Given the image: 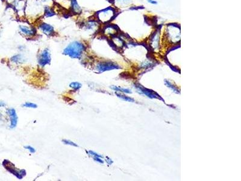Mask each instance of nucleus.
Here are the masks:
<instances>
[{
    "mask_svg": "<svg viewBox=\"0 0 241 181\" xmlns=\"http://www.w3.org/2000/svg\"><path fill=\"white\" fill-rule=\"evenodd\" d=\"M85 49V46L83 44L79 41H74L63 50V53L72 59H79Z\"/></svg>",
    "mask_w": 241,
    "mask_h": 181,
    "instance_id": "obj_1",
    "label": "nucleus"
},
{
    "mask_svg": "<svg viewBox=\"0 0 241 181\" xmlns=\"http://www.w3.org/2000/svg\"><path fill=\"white\" fill-rule=\"evenodd\" d=\"M3 165L7 171L15 175L19 179H22L26 175V171L25 170H18L15 167L14 164L9 161L4 160L3 162Z\"/></svg>",
    "mask_w": 241,
    "mask_h": 181,
    "instance_id": "obj_2",
    "label": "nucleus"
},
{
    "mask_svg": "<svg viewBox=\"0 0 241 181\" xmlns=\"http://www.w3.org/2000/svg\"><path fill=\"white\" fill-rule=\"evenodd\" d=\"M119 66L112 62H102L98 63L96 66V69L99 73H103L115 69H119Z\"/></svg>",
    "mask_w": 241,
    "mask_h": 181,
    "instance_id": "obj_3",
    "label": "nucleus"
},
{
    "mask_svg": "<svg viewBox=\"0 0 241 181\" xmlns=\"http://www.w3.org/2000/svg\"><path fill=\"white\" fill-rule=\"evenodd\" d=\"M114 11L111 8H108L99 11L97 13V16L101 22L105 23L110 21L114 16Z\"/></svg>",
    "mask_w": 241,
    "mask_h": 181,
    "instance_id": "obj_4",
    "label": "nucleus"
},
{
    "mask_svg": "<svg viewBox=\"0 0 241 181\" xmlns=\"http://www.w3.org/2000/svg\"><path fill=\"white\" fill-rule=\"evenodd\" d=\"M51 54L48 49H44L39 55L38 61L40 66L44 67L47 65H48L51 62Z\"/></svg>",
    "mask_w": 241,
    "mask_h": 181,
    "instance_id": "obj_5",
    "label": "nucleus"
},
{
    "mask_svg": "<svg viewBox=\"0 0 241 181\" xmlns=\"http://www.w3.org/2000/svg\"><path fill=\"white\" fill-rule=\"evenodd\" d=\"M7 113L10 116V128L13 129L16 127L17 124H18V115L16 113V112L15 109L13 108H10L7 110Z\"/></svg>",
    "mask_w": 241,
    "mask_h": 181,
    "instance_id": "obj_6",
    "label": "nucleus"
},
{
    "mask_svg": "<svg viewBox=\"0 0 241 181\" xmlns=\"http://www.w3.org/2000/svg\"><path fill=\"white\" fill-rule=\"evenodd\" d=\"M136 88L138 89L142 93H143L145 95L147 96L150 98H151V99H156V98H157V99H160L163 100V99L162 98H160V96L157 94H156V93L152 91V90H151L150 89L145 88L144 87L142 86L141 85L136 86Z\"/></svg>",
    "mask_w": 241,
    "mask_h": 181,
    "instance_id": "obj_7",
    "label": "nucleus"
},
{
    "mask_svg": "<svg viewBox=\"0 0 241 181\" xmlns=\"http://www.w3.org/2000/svg\"><path fill=\"white\" fill-rule=\"evenodd\" d=\"M19 31L21 33L27 37H31L36 34V30L34 28H30L27 26L25 25H20L19 26Z\"/></svg>",
    "mask_w": 241,
    "mask_h": 181,
    "instance_id": "obj_8",
    "label": "nucleus"
},
{
    "mask_svg": "<svg viewBox=\"0 0 241 181\" xmlns=\"http://www.w3.org/2000/svg\"><path fill=\"white\" fill-rule=\"evenodd\" d=\"M39 28L43 33H44L45 35H48V36L52 35L54 33V30L53 27L49 24L42 23L40 25Z\"/></svg>",
    "mask_w": 241,
    "mask_h": 181,
    "instance_id": "obj_9",
    "label": "nucleus"
},
{
    "mask_svg": "<svg viewBox=\"0 0 241 181\" xmlns=\"http://www.w3.org/2000/svg\"><path fill=\"white\" fill-rule=\"evenodd\" d=\"M85 29L90 32H95L99 27V24L95 21H89L86 23Z\"/></svg>",
    "mask_w": 241,
    "mask_h": 181,
    "instance_id": "obj_10",
    "label": "nucleus"
},
{
    "mask_svg": "<svg viewBox=\"0 0 241 181\" xmlns=\"http://www.w3.org/2000/svg\"><path fill=\"white\" fill-rule=\"evenodd\" d=\"M11 60L15 64H22L26 61V59L22 54H18L13 56L11 58Z\"/></svg>",
    "mask_w": 241,
    "mask_h": 181,
    "instance_id": "obj_11",
    "label": "nucleus"
},
{
    "mask_svg": "<svg viewBox=\"0 0 241 181\" xmlns=\"http://www.w3.org/2000/svg\"><path fill=\"white\" fill-rule=\"evenodd\" d=\"M72 10L75 13H80L82 11V9L77 3L76 0H71V7Z\"/></svg>",
    "mask_w": 241,
    "mask_h": 181,
    "instance_id": "obj_12",
    "label": "nucleus"
},
{
    "mask_svg": "<svg viewBox=\"0 0 241 181\" xmlns=\"http://www.w3.org/2000/svg\"><path fill=\"white\" fill-rule=\"evenodd\" d=\"M112 89L116 90V91H119V92H122L124 93H127V94H130L131 93V90L128 89H125V88H122L120 87H118V86H112L110 87Z\"/></svg>",
    "mask_w": 241,
    "mask_h": 181,
    "instance_id": "obj_13",
    "label": "nucleus"
},
{
    "mask_svg": "<svg viewBox=\"0 0 241 181\" xmlns=\"http://www.w3.org/2000/svg\"><path fill=\"white\" fill-rule=\"evenodd\" d=\"M115 94L119 98H120V99H121L123 100H125L126 102H134V99H131V98H130L129 97H127L126 96H124V95H122V94H118L117 93H115Z\"/></svg>",
    "mask_w": 241,
    "mask_h": 181,
    "instance_id": "obj_14",
    "label": "nucleus"
},
{
    "mask_svg": "<svg viewBox=\"0 0 241 181\" xmlns=\"http://www.w3.org/2000/svg\"><path fill=\"white\" fill-rule=\"evenodd\" d=\"M116 32V30L113 28V27H108L105 29V33L108 34V35H115V33Z\"/></svg>",
    "mask_w": 241,
    "mask_h": 181,
    "instance_id": "obj_15",
    "label": "nucleus"
},
{
    "mask_svg": "<svg viewBox=\"0 0 241 181\" xmlns=\"http://www.w3.org/2000/svg\"><path fill=\"white\" fill-rule=\"evenodd\" d=\"M70 86L75 90H79V89H80L82 88V85L79 82H74L70 84Z\"/></svg>",
    "mask_w": 241,
    "mask_h": 181,
    "instance_id": "obj_16",
    "label": "nucleus"
},
{
    "mask_svg": "<svg viewBox=\"0 0 241 181\" xmlns=\"http://www.w3.org/2000/svg\"><path fill=\"white\" fill-rule=\"evenodd\" d=\"M165 82L166 85H167L169 88H171L172 90H174V92H176V93H179V90L176 88V87H175L174 86H173V85L170 82H169V81H168V80H165Z\"/></svg>",
    "mask_w": 241,
    "mask_h": 181,
    "instance_id": "obj_17",
    "label": "nucleus"
},
{
    "mask_svg": "<svg viewBox=\"0 0 241 181\" xmlns=\"http://www.w3.org/2000/svg\"><path fill=\"white\" fill-rule=\"evenodd\" d=\"M62 142H63V144H66V145H72V146H74V147H79V145H78L76 143L74 142L73 141H71V140H69V139H63V140H62Z\"/></svg>",
    "mask_w": 241,
    "mask_h": 181,
    "instance_id": "obj_18",
    "label": "nucleus"
},
{
    "mask_svg": "<svg viewBox=\"0 0 241 181\" xmlns=\"http://www.w3.org/2000/svg\"><path fill=\"white\" fill-rule=\"evenodd\" d=\"M22 106L25 107V108H38L37 105L33 103H30V102H25L24 104H23Z\"/></svg>",
    "mask_w": 241,
    "mask_h": 181,
    "instance_id": "obj_19",
    "label": "nucleus"
},
{
    "mask_svg": "<svg viewBox=\"0 0 241 181\" xmlns=\"http://www.w3.org/2000/svg\"><path fill=\"white\" fill-rule=\"evenodd\" d=\"M87 154L89 155H90V156H91V157H99V158H103V157L102 156V155H99V154H97V153H96V152H93V151H92V150H89V151H87Z\"/></svg>",
    "mask_w": 241,
    "mask_h": 181,
    "instance_id": "obj_20",
    "label": "nucleus"
},
{
    "mask_svg": "<svg viewBox=\"0 0 241 181\" xmlns=\"http://www.w3.org/2000/svg\"><path fill=\"white\" fill-rule=\"evenodd\" d=\"M54 13L53 11L51 9L46 8V9H45V16H46L47 17L51 16L54 15Z\"/></svg>",
    "mask_w": 241,
    "mask_h": 181,
    "instance_id": "obj_21",
    "label": "nucleus"
},
{
    "mask_svg": "<svg viewBox=\"0 0 241 181\" xmlns=\"http://www.w3.org/2000/svg\"><path fill=\"white\" fill-rule=\"evenodd\" d=\"M24 148H25V149L28 150L31 154H34V153L36 152L35 148H33V147H31V145H25V146H24Z\"/></svg>",
    "mask_w": 241,
    "mask_h": 181,
    "instance_id": "obj_22",
    "label": "nucleus"
},
{
    "mask_svg": "<svg viewBox=\"0 0 241 181\" xmlns=\"http://www.w3.org/2000/svg\"><path fill=\"white\" fill-rule=\"evenodd\" d=\"M93 158L94 161H96V162H99V163H100V164H103V163H104V161H103L102 159H101V158H99V157H93Z\"/></svg>",
    "mask_w": 241,
    "mask_h": 181,
    "instance_id": "obj_23",
    "label": "nucleus"
},
{
    "mask_svg": "<svg viewBox=\"0 0 241 181\" xmlns=\"http://www.w3.org/2000/svg\"><path fill=\"white\" fill-rule=\"evenodd\" d=\"M106 162H107L109 165H111V164L113 162V161L110 158H108V157H106Z\"/></svg>",
    "mask_w": 241,
    "mask_h": 181,
    "instance_id": "obj_24",
    "label": "nucleus"
},
{
    "mask_svg": "<svg viewBox=\"0 0 241 181\" xmlns=\"http://www.w3.org/2000/svg\"><path fill=\"white\" fill-rule=\"evenodd\" d=\"M116 2H117L119 4H123V3H125L127 1H128V0H115Z\"/></svg>",
    "mask_w": 241,
    "mask_h": 181,
    "instance_id": "obj_25",
    "label": "nucleus"
},
{
    "mask_svg": "<svg viewBox=\"0 0 241 181\" xmlns=\"http://www.w3.org/2000/svg\"><path fill=\"white\" fill-rule=\"evenodd\" d=\"M6 105V104L4 102L0 101V107H4V106H5Z\"/></svg>",
    "mask_w": 241,
    "mask_h": 181,
    "instance_id": "obj_26",
    "label": "nucleus"
},
{
    "mask_svg": "<svg viewBox=\"0 0 241 181\" xmlns=\"http://www.w3.org/2000/svg\"><path fill=\"white\" fill-rule=\"evenodd\" d=\"M148 1L149 2V3H151V4H157V2H156V1H153V0H148Z\"/></svg>",
    "mask_w": 241,
    "mask_h": 181,
    "instance_id": "obj_27",
    "label": "nucleus"
},
{
    "mask_svg": "<svg viewBox=\"0 0 241 181\" xmlns=\"http://www.w3.org/2000/svg\"><path fill=\"white\" fill-rule=\"evenodd\" d=\"M41 1H48V0H41Z\"/></svg>",
    "mask_w": 241,
    "mask_h": 181,
    "instance_id": "obj_28",
    "label": "nucleus"
}]
</instances>
